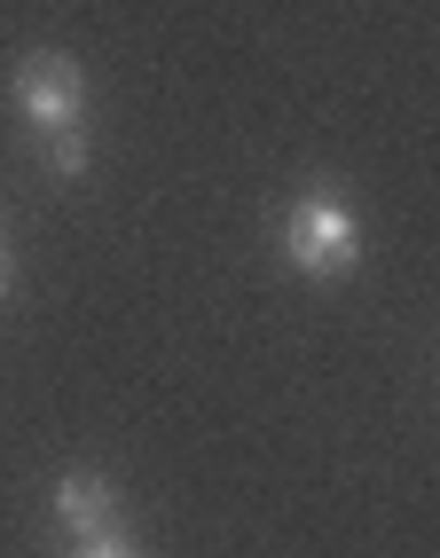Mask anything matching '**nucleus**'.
<instances>
[{"label":"nucleus","instance_id":"obj_4","mask_svg":"<svg viewBox=\"0 0 440 558\" xmlns=\"http://www.w3.org/2000/svg\"><path fill=\"white\" fill-rule=\"evenodd\" d=\"M48 142V173L56 181H80L87 173V126H63V134H40Z\"/></svg>","mask_w":440,"mask_h":558},{"label":"nucleus","instance_id":"obj_6","mask_svg":"<svg viewBox=\"0 0 440 558\" xmlns=\"http://www.w3.org/2000/svg\"><path fill=\"white\" fill-rule=\"evenodd\" d=\"M16 291V259H9V244H0V300Z\"/></svg>","mask_w":440,"mask_h":558},{"label":"nucleus","instance_id":"obj_3","mask_svg":"<svg viewBox=\"0 0 440 558\" xmlns=\"http://www.w3.org/2000/svg\"><path fill=\"white\" fill-rule=\"evenodd\" d=\"M48 511H56V527H63L71 543H102V535H119V496H110V480H102V472H63V480H56V496H48Z\"/></svg>","mask_w":440,"mask_h":558},{"label":"nucleus","instance_id":"obj_2","mask_svg":"<svg viewBox=\"0 0 440 558\" xmlns=\"http://www.w3.org/2000/svg\"><path fill=\"white\" fill-rule=\"evenodd\" d=\"M9 95H16V110H24L32 134H63V126H80V110H87V71L71 63V56H56V48H40V56L16 63Z\"/></svg>","mask_w":440,"mask_h":558},{"label":"nucleus","instance_id":"obj_1","mask_svg":"<svg viewBox=\"0 0 440 558\" xmlns=\"http://www.w3.org/2000/svg\"><path fill=\"white\" fill-rule=\"evenodd\" d=\"M283 259L300 276L330 283V276H346L354 259H362V220L346 197H330V190H307L300 205L283 213Z\"/></svg>","mask_w":440,"mask_h":558},{"label":"nucleus","instance_id":"obj_5","mask_svg":"<svg viewBox=\"0 0 440 558\" xmlns=\"http://www.w3.org/2000/svg\"><path fill=\"white\" fill-rule=\"evenodd\" d=\"M71 558H142V550H134V543H119V535H102V543H80Z\"/></svg>","mask_w":440,"mask_h":558}]
</instances>
